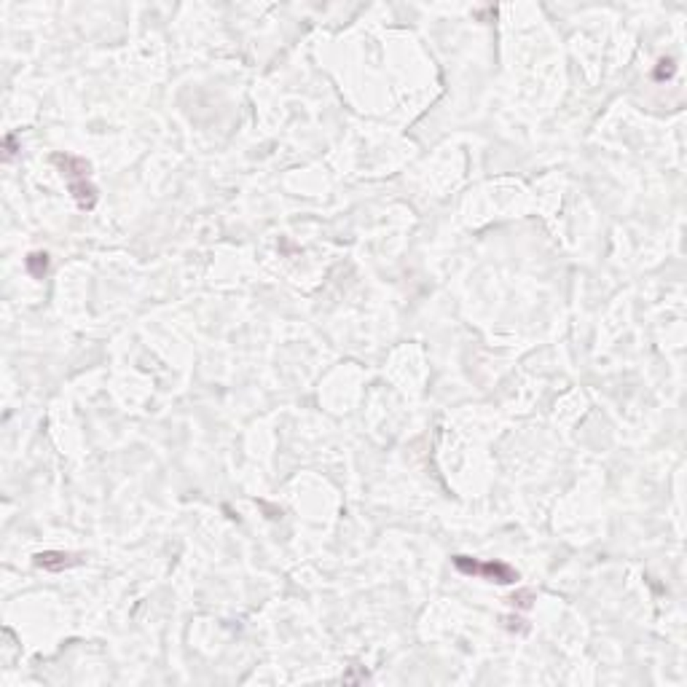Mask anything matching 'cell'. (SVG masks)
Instances as JSON below:
<instances>
[{
    "instance_id": "obj_1",
    "label": "cell",
    "mask_w": 687,
    "mask_h": 687,
    "mask_svg": "<svg viewBox=\"0 0 687 687\" xmlns=\"http://www.w3.org/2000/svg\"><path fill=\"white\" fill-rule=\"evenodd\" d=\"M51 162L60 167V172H62L65 183H67V188H70V194H73L75 204H78L81 210H91V207L97 204V188H94L91 180H89L86 159L70 156V153H57V156H51Z\"/></svg>"
},
{
    "instance_id": "obj_2",
    "label": "cell",
    "mask_w": 687,
    "mask_h": 687,
    "mask_svg": "<svg viewBox=\"0 0 687 687\" xmlns=\"http://www.w3.org/2000/svg\"><path fill=\"white\" fill-rule=\"evenodd\" d=\"M454 566L459 569V572H464V575H481L486 577V580H491V583H500V586H510V583H515L518 580V572L515 569H510L508 564L502 562H475V559H470V556H454Z\"/></svg>"
},
{
    "instance_id": "obj_3",
    "label": "cell",
    "mask_w": 687,
    "mask_h": 687,
    "mask_svg": "<svg viewBox=\"0 0 687 687\" xmlns=\"http://www.w3.org/2000/svg\"><path fill=\"white\" fill-rule=\"evenodd\" d=\"M81 562H84L81 556L62 553V550H46V553H38L35 556V566L38 569H46V572H62V569L78 566Z\"/></svg>"
},
{
    "instance_id": "obj_4",
    "label": "cell",
    "mask_w": 687,
    "mask_h": 687,
    "mask_svg": "<svg viewBox=\"0 0 687 687\" xmlns=\"http://www.w3.org/2000/svg\"><path fill=\"white\" fill-rule=\"evenodd\" d=\"M25 266L33 279H43L46 272H49V255H46V252H30Z\"/></svg>"
},
{
    "instance_id": "obj_5",
    "label": "cell",
    "mask_w": 687,
    "mask_h": 687,
    "mask_svg": "<svg viewBox=\"0 0 687 687\" xmlns=\"http://www.w3.org/2000/svg\"><path fill=\"white\" fill-rule=\"evenodd\" d=\"M671 75H674V60H661L658 67H655V73H652V78L663 81V78H671Z\"/></svg>"
},
{
    "instance_id": "obj_6",
    "label": "cell",
    "mask_w": 687,
    "mask_h": 687,
    "mask_svg": "<svg viewBox=\"0 0 687 687\" xmlns=\"http://www.w3.org/2000/svg\"><path fill=\"white\" fill-rule=\"evenodd\" d=\"M3 148H6V159H11L13 153H16V138H13V135H6V140H3Z\"/></svg>"
}]
</instances>
